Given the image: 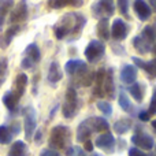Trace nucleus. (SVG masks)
<instances>
[{
	"instance_id": "nucleus-35",
	"label": "nucleus",
	"mask_w": 156,
	"mask_h": 156,
	"mask_svg": "<svg viewBox=\"0 0 156 156\" xmlns=\"http://www.w3.org/2000/svg\"><path fill=\"white\" fill-rule=\"evenodd\" d=\"M148 114L149 115H156V88L154 89V94H152L151 104H149L148 108Z\"/></svg>"
},
{
	"instance_id": "nucleus-7",
	"label": "nucleus",
	"mask_w": 156,
	"mask_h": 156,
	"mask_svg": "<svg viewBox=\"0 0 156 156\" xmlns=\"http://www.w3.org/2000/svg\"><path fill=\"white\" fill-rule=\"evenodd\" d=\"M127 26L125 25V22L121 18L114 19V23L111 26V36H112L115 40H123L127 36Z\"/></svg>"
},
{
	"instance_id": "nucleus-25",
	"label": "nucleus",
	"mask_w": 156,
	"mask_h": 156,
	"mask_svg": "<svg viewBox=\"0 0 156 156\" xmlns=\"http://www.w3.org/2000/svg\"><path fill=\"white\" fill-rule=\"evenodd\" d=\"M92 123H93V130H96V132H107V130L110 129L108 122L105 121L104 118H101V116H94V118H92Z\"/></svg>"
},
{
	"instance_id": "nucleus-49",
	"label": "nucleus",
	"mask_w": 156,
	"mask_h": 156,
	"mask_svg": "<svg viewBox=\"0 0 156 156\" xmlns=\"http://www.w3.org/2000/svg\"><path fill=\"white\" fill-rule=\"evenodd\" d=\"M154 52H155V54H156V47H155V48H154Z\"/></svg>"
},
{
	"instance_id": "nucleus-20",
	"label": "nucleus",
	"mask_w": 156,
	"mask_h": 156,
	"mask_svg": "<svg viewBox=\"0 0 156 156\" xmlns=\"http://www.w3.org/2000/svg\"><path fill=\"white\" fill-rule=\"evenodd\" d=\"M62 77H63V73H62V70H60L58 62H52L51 66H49V70H48V81L51 83H56L62 80Z\"/></svg>"
},
{
	"instance_id": "nucleus-8",
	"label": "nucleus",
	"mask_w": 156,
	"mask_h": 156,
	"mask_svg": "<svg viewBox=\"0 0 156 156\" xmlns=\"http://www.w3.org/2000/svg\"><path fill=\"white\" fill-rule=\"evenodd\" d=\"M93 123H92V118L86 119V121H83L82 123H80V126H78L77 129V140L80 141V143H85L86 140H89V136H90V133L93 132Z\"/></svg>"
},
{
	"instance_id": "nucleus-24",
	"label": "nucleus",
	"mask_w": 156,
	"mask_h": 156,
	"mask_svg": "<svg viewBox=\"0 0 156 156\" xmlns=\"http://www.w3.org/2000/svg\"><path fill=\"white\" fill-rule=\"evenodd\" d=\"M12 132H11L10 126H5V125H2L0 126V144L2 145H8V144L12 141Z\"/></svg>"
},
{
	"instance_id": "nucleus-41",
	"label": "nucleus",
	"mask_w": 156,
	"mask_h": 156,
	"mask_svg": "<svg viewBox=\"0 0 156 156\" xmlns=\"http://www.w3.org/2000/svg\"><path fill=\"white\" fill-rule=\"evenodd\" d=\"M129 156H147L145 154H144L141 149H138V148H132L129 151Z\"/></svg>"
},
{
	"instance_id": "nucleus-3",
	"label": "nucleus",
	"mask_w": 156,
	"mask_h": 156,
	"mask_svg": "<svg viewBox=\"0 0 156 156\" xmlns=\"http://www.w3.org/2000/svg\"><path fill=\"white\" fill-rule=\"evenodd\" d=\"M104 51H105V47L103 44V41L92 40L85 48V56L89 62H97L104 55Z\"/></svg>"
},
{
	"instance_id": "nucleus-40",
	"label": "nucleus",
	"mask_w": 156,
	"mask_h": 156,
	"mask_svg": "<svg viewBox=\"0 0 156 156\" xmlns=\"http://www.w3.org/2000/svg\"><path fill=\"white\" fill-rule=\"evenodd\" d=\"M19 127H21V123H19V122H14V123L10 126V129H11V132H12L14 136H18L19 134V130H21Z\"/></svg>"
},
{
	"instance_id": "nucleus-43",
	"label": "nucleus",
	"mask_w": 156,
	"mask_h": 156,
	"mask_svg": "<svg viewBox=\"0 0 156 156\" xmlns=\"http://www.w3.org/2000/svg\"><path fill=\"white\" fill-rule=\"evenodd\" d=\"M83 149H85V151H88V152H90L92 149H93V144H92L90 140H86L85 143H83Z\"/></svg>"
},
{
	"instance_id": "nucleus-37",
	"label": "nucleus",
	"mask_w": 156,
	"mask_h": 156,
	"mask_svg": "<svg viewBox=\"0 0 156 156\" xmlns=\"http://www.w3.org/2000/svg\"><path fill=\"white\" fill-rule=\"evenodd\" d=\"M33 65H34V63H33L32 60H30L29 58H26V56H25L23 59L21 60V67H22V69H25V70H26V69H32V67H33Z\"/></svg>"
},
{
	"instance_id": "nucleus-33",
	"label": "nucleus",
	"mask_w": 156,
	"mask_h": 156,
	"mask_svg": "<svg viewBox=\"0 0 156 156\" xmlns=\"http://www.w3.org/2000/svg\"><path fill=\"white\" fill-rule=\"evenodd\" d=\"M66 103L78 104V96H77V92L74 88H69L67 92H66Z\"/></svg>"
},
{
	"instance_id": "nucleus-23",
	"label": "nucleus",
	"mask_w": 156,
	"mask_h": 156,
	"mask_svg": "<svg viewBox=\"0 0 156 156\" xmlns=\"http://www.w3.org/2000/svg\"><path fill=\"white\" fill-rule=\"evenodd\" d=\"M132 127V121L130 119H119L114 123V132L116 134H125L126 132H129Z\"/></svg>"
},
{
	"instance_id": "nucleus-47",
	"label": "nucleus",
	"mask_w": 156,
	"mask_h": 156,
	"mask_svg": "<svg viewBox=\"0 0 156 156\" xmlns=\"http://www.w3.org/2000/svg\"><path fill=\"white\" fill-rule=\"evenodd\" d=\"M152 127L156 130V119H155V121H152Z\"/></svg>"
},
{
	"instance_id": "nucleus-19",
	"label": "nucleus",
	"mask_w": 156,
	"mask_h": 156,
	"mask_svg": "<svg viewBox=\"0 0 156 156\" xmlns=\"http://www.w3.org/2000/svg\"><path fill=\"white\" fill-rule=\"evenodd\" d=\"M25 56L29 58V59L32 60L33 63L40 62V59H41V52H40V48L37 47V44H34V43L29 44V45L25 48Z\"/></svg>"
},
{
	"instance_id": "nucleus-6",
	"label": "nucleus",
	"mask_w": 156,
	"mask_h": 156,
	"mask_svg": "<svg viewBox=\"0 0 156 156\" xmlns=\"http://www.w3.org/2000/svg\"><path fill=\"white\" fill-rule=\"evenodd\" d=\"M27 18V5L25 2H21L16 7H14L12 12L10 14V22L12 25H18L19 22Z\"/></svg>"
},
{
	"instance_id": "nucleus-42",
	"label": "nucleus",
	"mask_w": 156,
	"mask_h": 156,
	"mask_svg": "<svg viewBox=\"0 0 156 156\" xmlns=\"http://www.w3.org/2000/svg\"><path fill=\"white\" fill-rule=\"evenodd\" d=\"M118 4L121 5V11H122V14H126V15H127V5H129V3H127L126 0H125V2H123V0H119Z\"/></svg>"
},
{
	"instance_id": "nucleus-32",
	"label": "nucleus",
	"mask_w": 156,
	"mask_h": 156,
	"mask_svg": "<svg viewBox=\"0 0 156 156\" xmlns=\"http://www.w3.org/2000/svg\"><path fill=\"white\" fill-rule=\"evenodd\" d=\"M141 37H143L145 41H148L149 44H152V43H154V40H155V30H154V27H152V26L144 27Z\"/></svg>"
},
{
	"instance_id": "nucleus-44",
	"label": "nucleus",
	"mask_w": 156,
	"mask_h": 156,
	"mask_svg": "<svg viewBox=\"0 0 156 156\" xmlns=\"http://www.w3.org/2000/svg\"><path fill=\"white\" fill-rule=\"evenodd\" d=\"M149 116H151V115H149L147 111H143V112L138 114V118H140L141 121H144V122H145V121H149Z\"/></svg>"
},
{
	"instance_id": "nucleus-16",
	"label": "nucleus",
	"mask_w": 156,
	"mask_h": 156,
	"mask_svg": "<svg viewBox=\"0 0 156 156\" xmlns=\"http://www.w3.org/2000/svg\"><path fill=\"white\" fill-rule=\"evenodd\" d=\"M26 154H27V145L23 141L18 140L11 144L7 156H26Z\"/></svg>"
},
{
	"instance_id": "nucleus-22",
	"label": "nucleus",
	"mask_w": 156,
	"mask_h": 156,
	"mask_svg": "<svg viewBox=\"0 0 156 156\" xmlns=\"http://www.w3.org/2000/svg\"><path fill=\"white\" fill-rule=\"evenodd\" d=\"M133 47L137 49L140 54H147V52L151 51V44L148 41H145L141 36L133 38Z\"/></svg>"
},
{
	"instance_id": "nucleus-9",
	"label": "nucleus",
	"mask_w": 156,
	"mask_h": 156,
	"mask_svg": "<svg viewBox=\"0 0 156 156\" xmlns=\"http://www.w3.org/2000/svg\"><path fill=\"white\" fill-rule=\"evenodd\" d=\"M19 30H21L19 25H11V26L3 33L2 37H0V48H3V49L7 48V47L11 44L12 38L19 33Z\"/></svg>"
},
{
	"instance_id": "nucleus-36",
	"label": "nucleus",
	"mask_w": 156,
	"mask_h": 156,
	"mask_svg": "<svg viewBox=\"0 0 156 156\" xmlns=\"http://www.w3.org/2000/svg\"><path fill=\"white\" fill-rule=\"evenodd\" d=\"M105 70L104 69H99V71L96 73V83H97V86H101L103 85V82H104V80H105Z\"/></svg>"
},
{
	"instance_id": "nucleus-18",
	"label": "nucleus",
	"mask_w": 156,
	"mask_h": 156,
	"mask_svg": "<svg viewBox=\"0 0 156 156\" xmlns=\"http://www.w3.org/2000/svg\"><path fill=\"white\" fill-rule=\"evenodd\" d=\"M83 67H86V65L82 62V60H78V59H71V60H69V62L65 65L66 73H69L70 76L78 74Z\"/></svg>"
},
{
	"instance_id": "nucleus-2",
	"label": "nucleus",
	"mask_w": 156,
	"mask_h": 156,
	"mask_svg": "<svg viewBox=\"0 0 156 156\" xmlns=\"http://www.w3.org/2000/svg\"><path fill=\"white\" fill-rule=\"evenodd\" d=\"M22 115H23V129L25 137L27 141H30L34 137V133L37 130V118H36V110L32 105H26L22 108Z\"/></svg>"
},
{
	"instance_id": "nucleus-14",
	"label": "nucleus",
	"mask_w": 156,
	"mask_h": 156,
	"mask_svg": "<svg viewBox=\"0 0 156 156\" xmlns=\"http://www.w3.org/2000/svg\"><path fill=\"white\" fill-rule=\"evenodd\" d=\"M132 60L136 63V66L144 69V70H145L149 76L156 77V59H152V60H149V62H144V60H141V59H138V58L133 56Z\"/></svg>"
},
{
	"instance_id": "nucleus-30",
	"label": "nucleus",
	"mask_w": 156,
	"mask_h": 156,
	"mask_svg": "<svg viewBox=\"0 0 156 156\" xmlns=\"http://www.w3.org/2000/svg\"><path fill=\"white\" fill-rule=\"evenodd\" d=\"M8 73V60L7 58H2L0 59V86L4 83L5 78H7Z\"/></svg>"
},
{
	"instance_id": "nucleus-26",
	"label": "nucleus",
	"mask_w": 156,
	"mask_h": 156,
	"mask_svg": "<svg viewBox=\"0 0 156 156\" xmlns=\"http://www.w3.org/2000/svg\"><path fill=\"white\" fill-rule=\"evenodd\" d=\"M119 105H121V108L125 111V112H129L132 114L133 112V105H132V101H130L129 96H127L125 92H121L119 93Z\"/></svg>"
},
{
	"instance_id": "nucleus-4",
	"label": "nucleus",
	"mask_w": 156,
	"mask_h": 156,
	"mask_svg": "<svg viewBox=\"0 0 156 156\" xmlns=\"http://www.w3.org/2000/svg\"><path fill=\"white\" fill-rule=\"evenodd\" d=\"M92 11H93L94 16L97 18H108L114 14V4L111 2H97L93 4L92 7Z\"/></svg>"
},
{
	"instance_id": "nucleus-17",
	"label": "nucleus",
	"mask_w": 156,
	"mask_h": 156,
	"mask_svg": "<svg viewBox=\"0 0 156 156\" xmlns=\"http://www.w3.org/2000/svg\"><path fill=\"white\" fill-rule=\"evenodd\" d=\"M97 36L101 40H108L111 36L110 23H108V18H101L97 23Z\"/></svg>"
},
{
	"instance_id": "nucleus-48",
	"label": "nucleus",
	"mask_w": 156,
	"mask_h": 156,
	"mask_svg": "<svg viewBox=\"0 0 156 156\" xmlns=\"http://www.w3.org/2000/svg\"><path fill=\"white\" fill-rule=\"evenodd\" d=\"M93 156H103V155H99V154H94Z\"/></svg>"
},
{
	"instance_id": "nucleus-38",
	"label": "nucleus",
	"mask_w": 156,
	"mask_h": 156,
	"mask_svg": "<svg viewBox=\"0 0 156 156\" xmlns=\"http://www.w3.org/2000/svg\"><path fill=\"white\" fill-rule=\"evenodd\" d=\"M38 156H60V154L54 149H43Z\"/></svg>"
},
{
	"instance_id": "nucleus-11",
	"label": "nucleus",
	"mask_w": 156,
	"mask_h": 156,
	"mask_svg": "<svg viewBox=\"0 0 156 156\" xmlns=\"http://www.w3.org/2000/svg\"><path fill=\"white\" fill-rule=\"evenodd\" d=\"M136 78H137V69L133 65H126L123 66L121 71V80L123 83L126 85H130V83L136 82Z\"/></svg>"
},
{
	"instance_id": "nucleus-31",
	"label": "nucleus",
	"mask_w": 156,
	"mask_h": 156,
	"mask_svg": "<svg viewBox=\"0 0 156 156\" xmlns=\"http://www.w3.org/2000/svg\"><path fill=\"white\" fill-rule=\"evenodd\" d=\"M97 108H99V111L103 112V115H105V116L112 115V107H111V104L108 101H103V100L97 101Z\"/></svg>"
},
{
	"instance_id": "nucleus-45",
	"label": "nucleus",
	"mask_w": 156,
	"mask_h": 156,
	"mask_svg": "<svg viewBox=\"0 0 156 156\" xmlns=\"http://www.w3.org/2000/svg\"><path fill=\"white\" fill-rule=\"evenodd\" d=\"M93 93H94V96L101 97V96H103V89H101V86H96V88H94V90H93Z\"/></svg>"
},
{
	"instance_id": "nucleus-27",
	"label": "nucleus",
	"mask_w": 156,
	"mask_h": 156,
	"mask_svg": "<svg viewBox=\"0 0 156 156\" xmlns=\"http://www.w3.org/2000/svg\"><path fill=\"white\" fill-rule=\"evenodd\" d=\"M129 92L130 94L133 96V99L136 100L137 103H141L144 99V92H143V86L140 85L138 82H134L132 86L129 88Z\"/></svg>"
},
{
	"instance_id": "nucleus-1",
	"label": "nucleus",
	"mask_w": 156,
	"mask_h": 156,
	"mask_svg": "<svg viewBox=\"0 0 156 156\" xmlns=\"http://www.w3.org/2000/svg\"><path fill=\"white\" fill-rule=\"evenodd\" d=\"M69 140H70V130L67 126H55L49 136V147L51 149L56 151V149H65L67 145Z\"/></svg>"
},
{
	"instance_id": "nucleus-12",
	"label": "nucleus",
	"mask_w": 156,
	"mask_h": 156,
	"mask_svg": "<svg viewBox=\"0 0 156 156\" xmlns=\"http://www.w3.org/2000/svg\"><path fill=\"white\" fill-rule=\"evenodd\" d=\"M134 11L141 21H147V19L151 18V14H152L151 7H149L148 3L143 2V0L134 2Z\"/></svg>"
},
{
	"instance_id": "nucleus-34",
	"label": "nucleus",
	"mask_w": 156,
	"mask_h": 156,
	"mask_svg": "<svg viewBox=\"0 0 156 156\" xmlns=\"http://www.w3.org/2000/svg\"><path fill=\"white\" fill-rule=\"evenodd\" d=\"M69 33H71L70 29L63 26V25H60V26H58L56 29H55V36H56V38H59V40H62L63 37H66Z\"/></svg>"
},
{
	"instance_id": "nucleus-5",
	"label": "nucleus",
	"mask_w": 156,
	"mask_h": 156,
	"mask_svg": "<svg viewBox=\"0 0 156 156\" xmlns=\"http://www.w3.org/2000/svg\"><path fill=\"white\" fill-rule=\"evenodd\" d=\"M132 143L134 144L136 147L143 148V149H152L154 148V138H152L149 134H145V133H143V132L136 133V134L132 137Z\"/></svg>"
},
{
	"instance_id": "nucleus-46",
	"label": "nucleus",
	"mask_w": 156,
	"mask_h": 156,
	"mask_svg": "<svg viewBox=\"0 0 156 156\" xmlns=\"http://www.w3.org/2000/svg\"><path fill=\"white\" fill-rule=\"evenodd\" d=\"M34 141H36V144H40V141H41V132H40V130H37V133H36Z\"/></svg>"
},
{
	"instance_id": "nucleus-21",
	"label": "nucleus",
	"mask_w": 156,
	"mask_h": 156,
	"mask_svg": "<svg viewBox=\"0 0 156 156\" xmlns=\"http://www.w3.org/2000/svg\"><path fill=\"white\" fill-rule=\"evenodd\" d=\"M103 88H104V92L105 94H107L110 99H114V90H115V88H114V81H112V69H110L108 70V73L105 74V80L104 82H103Z\"/></svg>"
},
{
	"instance_id": "nucleus-15",
	"label": "nucleus",
	"mask_w": 156,
	"mask_h": 156,
	"mask_svg": "<svg viewBox=\"0 0 156 156\" xmlns=\"http://www.w3.org/2000/svg\"><path fill=\"white\" fill-rule=\"evenodd\" d=\"M114 143H115L114 136L108 132L101 134L100 137H97V140H96V145L101 149H105V151H111V148L114 147Z\"/></svg>"
},
{
	"instance_id": "nucleus-28",
	"label": "nucleus",
	"mask_w": 156,
	"mask_h": 156,
	"mask_svg": "<svg viewBox=\"0 0 156 156\" xmlns=\"http://www.w3.org/2000/svg\"><path fill=\"white\" fill-rule=\"evenodd\" d=\"M14 5V2H0V27L3 26L11 7Z\"/></svg>"
},
{
	"instance_id": "nucleus-39",
	"label": "nucleus",
	"mask_w": 156,
	"mask_h": 156,
	"mask_svg": "<svg viewBox=\"0 0 156 156\" xmlns=\"http://www.w3.org/2000/svg\"><path fill=\"white\" fill-rule=\"evenodd\" d=\"M48 4L51 5L52 8H62V7H65V5L70 4V2H63V0H60V2H49Z\"/></svg>"
},
{
	"instance_id": "nucleus-29",
	"label": "nucleus",
	"mask_w": 156,
	"mask_h": 156,
	"mask_svg": "<svg viewBox=\"0 0 156 156\" xmlns=\"http://www.w3.org/2000/svg\"><path fill=\"white\" fill-rule=\"evenodd\" d=\"M77 108H78V104H70V103H65L62 107V112H63V116L65 118H73L77 112Z\"/></svg>"
},
{
	"instance_id": "nucleus-10",
	"label": "nucleus",
	"mask_w": 156,
	"mask_h": 156,
	"mask_svg": "<svg viewBox=\"0 0 156 156\" xmlns=\"http://www.w3.org/2000/svg\"><path fill=\"white\" fill-rule=\"evenodd\" d=\"M19 100L21 97L15 93V92L11 89V90H7L3 96V104L11 111V112H15L18 110V104H19Z\"/></svg>"
},
{
	"instance_id": "nucleus-13",
	"label": "nucleus",
	"mask_w": 156,
	"mask_h": 156,
	"mask_svg": "<svg viewBox=\"0 0 156 156\" xmlns=\"http://www.w3.org/2000/svg\"><path fill=\"white\" fill-rule=\"evenodd\" d=\"M27 82H29V80H27L26 74H25V73H19L18 76H16V78H15V82H14V89H12V90L15 92L19 97H22V96H23V93H25V90H26Z\"/></svg>"
}]
</instances>
